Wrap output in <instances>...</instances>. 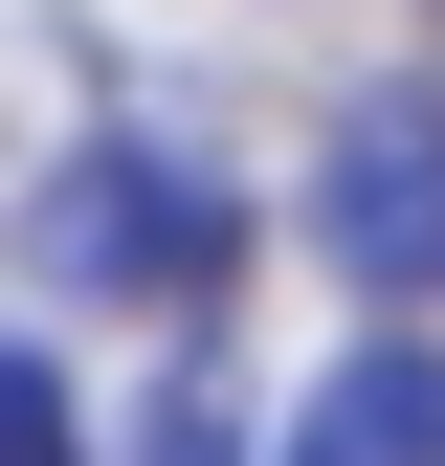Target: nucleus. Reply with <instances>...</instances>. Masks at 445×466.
Instances as JSON below:
<instances>
[{
	"label": "nucleus",
	"mask_w": 445,
	"mask_h": 466,
	"mask_svg": "<svg viewBox=\"0 0 445 466\" xmlns=\"http://www.w3.org/2000/svg\"><path fill=\"white\" fill-rule=\"evenodd\" d=\"M0 466H67V378H45L23 333H0Z\"/></svg>",
	"instance_id": "obj_4"
},
{
	"label": "nucleus",
	"mask_w": 445,
	"mask_h": 466,
	"mask_svg": "<svg viewBox=\"0 0 445 466\" xmlns=\"http://www.w3.org/2000/svg\"><path fill=\"white\" fill-rule=\"evenodd\" d=\"M290 466H445V356L423 333H357V356L290 400Z\"/></svg>",
	"instance_id": "obj_3"
},
{
	"label": "nucleus",
	"mask_w": 445,
	"mask_h": 466,
	"mask_svg": "<svg viewBox=\"0 0 445 466\" xmlns=\"http://www.w3.org/2000/svg\"><path fill=\"white\" fill-rule=\"evenodd\" d=\"M312 245L378 289V311H445V89H357L312 156Z\"/></svg>",
	"instance_id": "obj_1"
},
{
	"label": "nucleus",
	"mask_w": 445,
	"mask_h": 466,
	"mask_svg": "<svg viewBox=\"0 0 445 466\" xmlns=\"http://www.w3.org/2000/svg\"><path fill=\"white\" fill-rule=\"evenodd\" d=\"M45 267L134 289V311H156V289L201 311V289H222V200L179 178V156H67V200H45Z\"/></svg>",
	"instance_id": "obj_2"
}]
</instances>
